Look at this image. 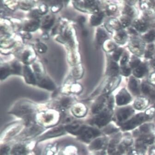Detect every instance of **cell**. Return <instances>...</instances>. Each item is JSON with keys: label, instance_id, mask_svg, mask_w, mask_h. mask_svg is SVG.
<instances>
[{"label": "cell", "instance_id": "1", "mask_svg": "<svg viewBox=\"0 0 155 155\" xmlns=\"http://www.w3.org/2000/svg\"><path fill=\"white\" fill-rule=\"evenodd\" d=\"M128 47L131 53L136 56H141L145 52V43L139 39L131 40L128 44Z\"/></svg>", "mask_w": 155, "mask_h": 155}, {"label": "cell", "instance_id": "2", "mask_svg": "<svg viewBox=\"0 0 155 155\" xmlns=\"http://www.w3.org/2000/svg\"><path fill=\"white\" fill-rule=\"evenodd\" d=\"M145 113H141L136 115L123 125V129L130 130L140 125L142 123L148 119Z\"/></svg>", "mask_w": 155, "mask_h": 155}, {"label": "cell", "instance_id": "3", "mask_svg": "<svg viewBox=\"0 0 155 155\" xmlns=\"http://www.w3.org/2000/svg\"><path fill=\"white\" fill-rule=\"evenodd\" d=\"M115 99L116 104L118 106H123L129 103L132 100V97L127 90L123 88L118 93Z\"/></svg>", "mask_w": 155, "mask_h": 155}, {"label": "cell", "instance_id": "4", "mask_svg": "<svg viewBox=\"0 0 155 155\" xmlns=\"http://www.w3.org/2000/svg\"><path fill=\"white\" fill-rule=\"evenodd\" d=\"M79 133L84 139L88 140L95 138L96 136H98L100 133L98 130L93 128L82 127L80 129Z\"/></svg>", "mask_w": 155, "mask_h": 155}, {"label": "cell", "instance_id": "5", "mask_svg": "<svg viewBox=\"0 0 155 155\" xmlns=\"http://www.w3.org/2000/svg\"><path fill=\"white\" fill-rule=\"evenodd\" d=\"M112 115V112L111 110L104 111L96 118L95 123L99 126H104L110 122Z\"/></svg>", "mask_w": 155, "mask_h": 155}, {"label": "cell", "instance_id": "6", "mask_svg": "<svg viewBox=\"0 0 155 155\" xmlns=\"http://www.w3.org/2000/svg\"><path fill=\"white\" fill-rule=\"evenodd\" d=\"M134 111L130 107L120 109L117 113V118L119 122H122L127 120L134 114Z\"/></svg>", "mask_w": 155, "mask_h": 155}, {"label": "cell", "instance_id": "7", "mask_svg": "<svg viewBox=\"0 0 155 155\" xmlns=\"http://www.w3.org/2000/svg\"><path fill=\"white\" fill-rule=\"evenodd\" d=\"M141 91L144 95L151 99H155V88L147 82H143L140 87Z\"/></svg>", "mask_w": 155, "mask_h": 155}, {"label": "cell", "instance_id": "8", "mask_svg": "<svg viewBox=\"0 0 155 155\" xmlns=\"http://www.w3.org/2000/svg\"><path fill=\"white\" fill-rule=\"evenodd\" d=\"M121 81V78L120 76L112 77L104 90L105 94H109L118 87Z\"/></svg>", "mask_w": 155, "mask_h": 155}, {"label": "cell", "instance_id": "9", "mask_svg": "<svg viewBox=\"0 0 155 155\" xmlns=\"http://www.w3.org/2000/svg\"><path fill=\"white\" fill-rule=\"evenodd\" d=\"M128 87L131 93L134 95H139L140 92V87L136 78L132 77L129 79Z\"/></svg>", "mask_w": 155, "mask_h": 155}, {"label": "cell", "instance_id": "10", "mask_svg": "<svg viewBox=\"0 0 155 155\" xmlns=\"http://www.w3.org/2000/svg\"><path fill=\"white\" fill-rule=\"evenodd\" d=\"M114 39L116 43L120 45L125 44L128 39V35L126 31L123 29L114 31Z\"/></svg>", "mask_w": 155, "mask_h": 155}, {"label": "cell", "instance_id": "11", "mask_svg": "<svg viewBox=\"0 0 155 155\" xmlns=\"http://www.w3.org/2000/svg\"><path fill=\"white\" fill-rule=\"evenodd\" d=\"M133 25L134 29L142 33H145L148 28L147 23L143 19H135L133 22Z\"/></svg>", "mask_w": 155, "mask_h": 155}, {"label": "cell", "instance_id": "12", "mask_svg": "<svg viewBox=\"0 0 155 155\" xmlns=\"http://www.w3.org/2000/svg\"><path fill=\"white\" fill-rule=\"evenodd\" d=\"M148 72L147 66L145 64L141 63L139 66L134 69L133 71L134 77L136 78H142L145 77Z\"/></svg>", "mask_w": 155, "mask_h": 155}, {"label": "cell", "instance_id": "13", "mask_svg": "<svg viewBox=\"0 0 155 155\" xmlns=\"http://www.w3.org/2000/svg\"><path fill=\"white\" fill-rule=\"evenodd\" d=\"M149 104V100L143 96L138 97L134 102V106L136 109L142 110L146 108Z\"/></svg>", "mask_w": 155, "mask_h": 155}, {"label": "cell", "instance_id": "14", "mask_svg": "<svg viewBox=\"0 0 155 155\" xmlns=\"http://www.w3.org/2000/svg\"><path fill=\"white\" fill-rule=\"evenodd\" d=\"M120 69L118 64L114 61H112L108 66L107 73L110 76L112 77L117 76L119 73Z\"/></svg>", "mask_w": 155, "mask_h": 155}, {"label": "cell", "instance_id": "15", "mask_svg": "<svg viewBox=\"0 0 155 155\" xmlns=\"http://www.w3.org/2000/svg\"><path fill=\"white\" fill-rule=\"evenodd\" d=\"M108 28L110 30V31L113 30L114 31H118V30L122 29V26L118 19L116 18H112L109 20L108 23Z\"/></svg>", "mask_w": 155, "mask_h": 155}, {"label": "cell", "instance_id": "16", "mask_svg": "<svg viewBox=\"0 0 155 155\" xmlns=\"http://www.w3.org/2000/svg\"><path fill=\"white\" fill-rule=\"evenodd\" d=\"M123 15L128 16L131 18L135 17L137 15V10L134 7L131 5H126L122 11Z\"/></svg>", "mask_w": 155, "mask_h": 155}, {"label": "cell", "instance_id": "17", "mask_svg": "<svg viewBox=\"0 0 155 155\" xmlns=\"http://www.w3.org/2000/svg\"><path fill=\"white\" fill-rule=\"evenodd\" d=\"M144 57L147 59L151 60L155 57V47L153 44H150L145 50L144 54Z\"/></svg>", "mask_w": 155, "mask_h": 155}, {"label": "cell", "instance_id": "18", "mask_svg": "<svg viewBox=\"0 0 155 155\" xmlns=\"http://www.w3.org/2000/svg\"><path fill=\"white\" fill-rule=\"evenodd\" d=\"M154 129V126L152 124H145L140 127V133L143 135H150V133H152Z\"/></svg>", "mask_w": 155, "mask_h": 155}, {"label": "cell", "instance_id": "19", "mask_svg": "<svg viewBox=\"0 0 155 155\" xmlns=\"http://www.w3.org/2000/svg\"><path fill=\"white\" fill-rule=\"evenodd\" d=\"M143 39L144 42L149 43L153 42L155 40V31L151 30L148 31L147 33H144L143 36Z\"/></svg>", "mask_w": 155, "mask_h": 155}, {"label": "cell", "instance_id": "20", "mask_svg": "<svg viewBox=\"0 0 155 155\" xmlns=\"http://www.w3.org/2000/svg\"><path fill=\"white\" fill-rule=\"evenodd\" d=\"M140 8L143 11L152 9L155 4L154 2L151 1H140Z\"/></svg>", "mask_w": 155, "mask_h": 155}, {"label": "cell", "instance_id": "21", "mask_svg": "<svg viewBox=\"0 0 155 155\" xmlns=\"http://www.w3.org/2000/svg\"><path fill=\"white\" fill-rule=\"evenodd\" d=\"M104 17V14L103 13H100L92 16L91 20V24L93 26L98 25L102 22Z\"/></svg>", "mask_w": 155, "mask_h": 155}, {"label": "cell", "instance_id": "22", "mask_svg": "<svg viewBox=\"0 0 155 155\" xmlns=\"http://www.w3.org/2000/svg\"><path fill=\"white\" fill-rule=\"evenodd\" d=\"M120 22L123 28H126L128 27L131 25L132 22L131 18L128 16L126 15H122L120 17Z\"/></svg>", "mask_w": 155, "mask_h": 155}, {"label": "cell", "instance_id": "23", "mask_svg": "<svg viewBox=\"0 0 155 155\" xmlns=\"http://www.w3.org/2000/svg\"><path fill=\"white\" fill-rule=\"evenodd\" d=\"M108 35L104 30L100 29L97 31V40L99 44H102L105 41L107 40Z\"/></svg>", "mask_w": 155, "mask_h": 155}, {"label": "cell", "instance_id": "24", "mask_svg": "<svg viewBox=\"0 0 155 155\" xmlns=\"http://www.w3.org/2000/svg\"><path fill=\"white\" fill-rule=\"evenodd\" d=\"M104 44V48L107 52L114 51L117 49L115 43L110 40H107Z\"/></svg>", "mask_w": 155, "mask_h": 155}, {"label": "cell", "instance_id": "25", "mask_svg": "<svg viewBox=\"0 0 155 155\" xmlns=\"http://www.w3.org/2000/svg\"><path fill=\"white\" fill-rule=\"evenodd\" d=\"M63 133V129L61 127L55 128L51 130L50 132L48 133L45 135V138H48V137H54V136H58L61 135Z\"/></svg>", "mask_w": 155, "mask_h": 155}, {"label": "cell", "instance_id": "26", "mask_svg": "<svg viewBox=\"0 0 155 155\" xmlns=\"http://www.w3.org/2000/svg\"><path fill=\"white\" fill-rule=\"evenodd\" d=\"M143 19L146 20H150L155 18V11L153 9L147 10L143 11Z\"/></svg>", "mask_w": 155, "mask_h": 155}, {"label": "cell", "instance_id": "27", "mask_svg": "<svg viewBox=\"0 0 155 155\" xmlns=\"http://www.w3.org/2000/svg\"><path fill=\"white\" fill-rule=\"evenodd\" d=\"M105 143L104 139H99L94 141L91 144V148L92 149L99 150L102 148Z\"/></svg>", "mask_w": 155, "mask_h": 155}, {"label": "cell", "instance_id": "28", "mask_svg": "<svg viewBox=\"0 0 155 155\" xmlns=\"http://www.w3.org/2000/svg\"><path fill=\"white\" fill-rule=\"evenodd\" d=\"M141 60L136 56H133L129 62V67L131 69H134L141 64Z\"/></svg>", "mask_w": 155, "mask_h": 155}, {"label": "cell", "instance_id": "29", "mask_svg": "<svg viewBox=\"0 0 155 155\" xmlns=\"http://www.w3.org/2000/svg\"><path fill=\"white\" fill-rule=\"evenodd\" d=\"M123 49L120 48H117L114 51L113 54V58L115 62H117L120 60L122 53H123Z\"/></svg>", "mask_w": 155, "mask_h": 155}, {"label": "cell", "instance_id": "30", "mask_svg": "<svg viewBox=\"0 0 155 155\" xmlns=\"http://www.w3.org/2000/svg\"><path fill=\"white\" fill-rule=\"evenodd\" d=\"M120 71L121 74L124 77H128L131 73V68L127 65L122 66L120 68Z\"/></svg>", "mask_w": 155, "mask_h": 155}, {"label": "cell", "instance_id": "31", "mask_svg": "<svg viewBox=\"0 0 155 155\" xmlns=\"http://www.w3.org/2000/svg\"><path fill=\"white\" fill-rule=\"evenodd\" d=\"M155 112V109L154 108H150L145 112V114L147 115L149 119H150L154 116Z\"/></svg>", "mask_w": 155, "mask_h": 155}, {"label": "cell", "instance_id": "32", "mask_svg": "<svg viewBox=\"0 0 155 155\" xmlns=\"http://www.w3.org/2000/svg\"><path fill=\"white\" fill-rule=\"evenodd\" d=\"M128 61V57L127 55H124L120 61V65L121 67L127 65Z\"/></svg>", "mask_w": 155, "mask_h": 155}, {"label": "cell", "instance_id": "33", "mask_svg": "<svg viewBox=\"0 0 155 155\" xmlns=\"http://www.w3.org/2000/svg\"><path fill=\"white\" fill-rule=\"evenodd\" d=\"M24 152V150L22 147H18L15 150L14 155H23Z\"/></svg>", "mask_w": 155, "mask_h": 155}, {"label": "cell", "instance_id": "34", "mask_svg": "<svg viewBox=\"0 0 155 155\" xmlns=\"http://www.w3.org/2000/svg\"><path fill=\"white\" fill-rule=\"evenodd\" d=\"M149 83L151 85H155V71L148 78Z\"/></svg>", "mask_w": 155, "mask_h": 155}, {"label": "cell", "instance_id": "35", "mask_svg": "<svg viewBox=\"0 0 155 155\" xmlns=\"http://www.w3.org/2000/svg\"><path fill=\"white\" fill-rule=\"evenodd\" d=\"M117 10V7L115 4H112L109 6V11L110 13L115 12Z\"/></svg>", "mask_w": 155, "mask_h": 155}, {"label": "cell", "instance_id": "36", "mask_svg": "<svg viewBox=\"0 0 155 155\" xmlns=\"http://www.w3.org/2000/svg\"><path fill=\"white\" fill-rule=\"evenodd\" d=\"M131 155H143L141 152L140 151H137V150H134L132 151Z\"/></svg>", "mask_w": 155, "mask_h": 155}, {"label": "cell", "instance_id": "37", "mask_svg": "<svg viewBox=\"0 0 155 155\" xmlns=\"http://www.w3.org/2000/svg\"><path fill=\"white\" fill-rule=\"evenodd\" d=\"M8 147L3 148L2 149L1 151V155H6L7 154V151L8 152Z\"/></svg>", "mask_w": 155, "mask_h": 155}, {"label": "cell", "instance_id": "38", "mask_svg": "<svg viewBox=\"0 0 155 155\" xmlns=\"http://www.w3.org/2000/svg\"><path fill=\"white\" fill-rule=\"evenodd\" d=\"M69 102H70V101H69V100H68V99H66V100H64V101L62 102V104L63 106L66 107V106H68V105L69 104Z\"/></svg>", "mask_w": 155, "mask_h": 155}, {"label": "cell", "instance_id": "39", "mask_svg": "<svg viewBox=\"0 0 155 155\" xmlns=\"http://www.w3.org/2000/svg\"><path fill=\"white\" fill-rule=\"evenodd\" d=\"M150 65H151L152 68L155 70V57L153 58V59H152V60H151V61H150Z\"/></svg>", "mask_w": 155, "mask_h": 155}, {"label": "cell", "instance_id": "40", "mask_svg": "<svg viewBox=\"0 0 155 155\" xmlns=\"http://www.w3.org/2000/svg\"><path fill=\"white\" fill-rule=\"evenodd\" d=\"M150 155H155V149L151 150Z\"/></svg>", "mask_w": 155, "mask_h": 155}]
</instances>
